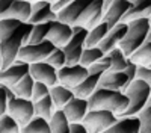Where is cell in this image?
<instances>
[{"label":"cell","mask_w":151,"mask_h":133,"mask_svg":"<svg viewBox=\"0 0 151 133\" xmlns=\"http://www.w3.org/2000/svg\"><path fill=\"white\" fill-rule=\"evenodd\" d=\"M62 111L67 115V119L70 123H82L86 114L89 112V103H88V98L74 97L67 103V106Z\"/></svg>","instance_id":"obj_17"},{"label":"cell","mask_w":151,"mask_h":133,"mask_svg":"<svg viewBox=\"0 0 151 133\" xmlns=\"http://www.w3.org/2000/svg\"><path fill=\"white\" fill-rule=\"evenodd\" d=\"M88 36V29L82 26H73V38L62 48L67 58V65L80 64V58L85 50V41Z\"/></svg>","instance_id":"obj_9"},{"label":"cell","mask_w":151,"mask_h":133,"mask_svg":"<svg viewBox=\"0 0 151 133\" xmlns=\"http://www.w3.org/2000/svg\"><path fill=\"white\" fill-rule=\"evenodd\" d=\"M141 119V130L139 133H151V106H145L137 114Z\"/></svg>","instance_id":"obj_35"},{"label":"cell","mask_w":151,"mask_h":133,"mask_svg":"<svg viewBox=\"0 0 151 133\" xmlns=\"http://www.w3.org/2000/svg\"><path fill=\"white\" fill-rule=\"evenodd\" d=\"M88 103H89V111L103 109V111H110L115 115H119L127 111L130 101H129V97L122 91L97 88L95 92L88 98Z\"/></svg>","instance_id":"obj_3"},{"label":"cell","mask_w":151,"mask_h":133,"mask_svg":"<svg viewBox=\"0 0 151 133\" xmlns=\"http://www.w3.org/2000/svg\"><path fill=\"white\" fill-rule=\"evenodd\" d=\"M70 133H88V130L82 123H71L70 124Z\"/></svg>","instance_id":"obj_42"},{"label":"cell","mask_w":151,"mask_h":133,"mask_svg":"<svg viewBox=\"0 0 151 133\" xmlns=\"http://www.w3.org/2000/svg\"><path fill=\"white\" fill-rule=\"evenodd\" d=\"M71 38H73V26H70L67 23H62L59 20L52 21V29L48 32L47 40L50 42H53L55 47L64 48L70 42Z\"/></svg>","instance_id":"obj_15"},{"label":"cell","mask_w":151,"mask_h":133,"mask_svg":"<svg viewBox=\"0 0 151 133\" xmlns=\"http://www.w3.org/2000/svg\"><path fill=\"white\" fill-rule=\"evenodd\" d=\"M129 24L127 23H118L116 26H113L109 29V32L106 33V36L103 38V41L98 44V47L101 48V52L104 55H107L110 50H113L115 47L119 45V42L122 41L124 35L127 33Z\"/></svg>","instance_id":"obj_18"},{"label":"cell","mask_w":151,"mask_h":133,"mask_svg":"<svg viewBox=\"0 0 151 133\" xmlns=\"http://www.w3.org/2000/svg\"><path fill=\"white\" fill-rule=\"evenodd\" d=\"M50 29H52V21L33 24V29H32V33H30V38H29L27 44H38V42L45 41Z\"/></svg>","instance_id":"obj_31"},{"label":"cell","mask_w":151,"mask_h":133,"mask_svg":"<svg viewBox=\"0 0 151 133\" xmlns=\"http://www.w3.org/2000/svg\"><path fill=\"white\" fill-rule=\"evenodd\" d=\"M33 85H35V79L27 74L24 79H21L17 85L11 86L12 91L15 92L17 97H21V98H27V100H32V92H33Z\"/></svg>","instance_id":"obj_28"},{"label":"cell","mask_w":151,"mask_h":133,"mask_svg":"<svg viewBox=\"0 0 151 133\" xmlns=\"http://www.w3.org/2000/svg\"><path fill=\"white\" fill-rule=\"evenodd\" d=\"M104 56V53L101 52L100 47H91V48H85L83 53H82V58H80V65L83 67H91L92 64L98 62L100 59Z\"/></svg>","instance_id":"obj_32"},{"label":"cell","mask_w":151,"mask_h":133,"mask_svg":"<svg viewBox=\"0 0 151 133\" xmlns=\"http://www.w3.org/2000/svg\"><path fill=\"white\" fill-rule=\"evenodd\" d=\"M109 68H110V58L107 55H104L98 62L92 64L91 67H88L89 74H103V73H106Z\"/></svg>","instance_id":"obj_36"},{"label":"cell","mask_w":151,"mask_h":133,"mask_svg":"<svg viewBox=\"0 0 151 133\" xmlns=\"http://www.w3.org/2000/svg\"><path fill=\"white\" fill-rule=\"evenodd\" d=\"M0 70H2V52H0Z\"/></svg>","instance_id":"obj_47"},{"label":"cell","mask_w":151,"mask_h":133,"mask_svg":"<svg viewBox=\"0 0 151 133\" xmlns=\"http://www.w3.org/2000/svg\"><path fill=\"white\" fill-rule=\"evenodd\" d=\"M50 130L52 133H70V121L67 119V115L64 111H55L53 116L50 118Z\"/></svg>","instance_id":"obj_27"},{"label":"cell","mask_w":151,"mask_h":133,"mask_svg":"<svg viewBox=\"0 0 151 133\" xmlns=\"http://www.w3.org/2000/svg\"><path fill=\"white\" fill-rule=\"evenodd\" d=\"M116 119L118 116L110 111L94 109V111H89L86 114L82 124L86 127L88 133H104L109 127L116 123Z\"/></svg>","instance_id":"obj_6"},{"label":"cell","mask_w":151,"mask_h":133,"mask_svg":"<svg viewBox=\"0 0 151 133\" xmlns=\"http://www.w3.org/2000/svg\"><path fill=\"white\" fill-rule=\"evenodd\" d=\"M48 2H52V3H56V2H58V0H48Z\"/></svg>","instance_id":"obj_48"},{"label":"cell","mask_w":151,"mask_h":133,"mask_svg":"<svg viewBox=\"0 0 151 133\" xmlns=\"http://www.w3.org/2000/svg\"><path fill=\"white\" fill-rule=\"evenodd\" d=\"M74 0H58L56 3H53V11L55 12H58V11H60L62 8H65V6H68L70 3H73Z\"/></svg>","instance_id":"obj_43"},{"label":"cell","mask_w":151,"mask_h":133,"mask_svg":"<svg viewBox=\"0 0 151 133\" xmlns=\"http://www.w3.org/2000/svg\"><path fill=\"white\" fill-rule=\"evenodd\" d=\"M100 77H101V74H89L80 85H77V86L73 89L74 95L79 97V98H89V97L95 92V89L98 88Z\"/></svg>","instance_id":"obj_23"},{"label":"cell","mask_w":151,"mask_h":133,"mask_svg":"<svg viewBox=\"0 0 151 133\" xmlns=\"http://www.w3.org/2000/svg\"><path fill=\"white\" fill-rule=\"evenodd\" d=\"M147 41L151 42V27H150V32H148V36H147Z\"/></svg>","instance_id":"obj_45"},{"label":"cell","mask_w":151,"mask_h":133,"mask_svg":"<svg viewBox=\"0 0 151 133\" xmlns=\"http://www.w3.org/2000/svg\"><path fill=\"white\" fill-rule=\"evenodd\" d=\"M88 76H89V70L86 67L76 64V65H65L58 70V77H59V83L64 86L74 89L77 85H80Z\"/></svg>","instance_id":"obj_11"},{"label":"cell","mask_w":151,"mask_h":133,"mask_svg":"<svg viewBox=\"0 0 151 133\" xmlns=\"http://www.w3.org/2000/svg\"><path fill=\"white\" fill-rule=\"evenodd\" d=\"M50 97H52V100H53V104H55L56 111H62V109L67 106V103L71 98H74L76 95H74L73 89L58 83V85H55V86H50Z\"/></svg>","instance_id":"obj_22"},{"label":"cell","mask_w":151,"mask_h":133,"mask_svg":"<svg viewBox=\"0 0 151 133\" xmlns=\"http://www.w3.org/2000/svg\"><path fill=\"white\" fill-rule=\"evenodd\" d=\"M112 2H113V0H103V9H104V12H106L107 8L112 5Z\"/></svg>","instance_id":"obj_44"},{"label":"cell","mask_w":151,"mask_h":133,"mask_svg":"<svg viewBox=\"0 0 151 133\" xmlns=\"http://www.w3.org/2000/svg\"><path fill=\"white\" fill-rule=\"evenodd\" d=\"M125 95L129 97V107L127 111L116 115L118 118H124V116H134L137 115L142 109L147 106V101L151 95V88L150 85L144 80V79H139L136 77L133 82H130V85L127 88L122 91Z\"/></svg>","instance_id":"obj_4"},{"label":"cell","mask_w":151,"mask_h":133,"mask_svg":"<svg viewBox=\"0 0 151 133\" xmlns=\"http://www.w3.org/2000/svg\"><path fill=\"white\" fill-rule=\"evenodd\" d=\"M0 133H21V127L9 114L0 118Z\"/></svg>","instance_id":"obj_33"},{"label":"cell","mask_w":151,"mask_h":133,"mask_svg":"<svg viewBox=\"0 0 151 133\" xmlns=\"http://www.w3.org/2000/svg\"><path fill=\"white\" fill-rule=\"evenodd\" d=\"M147 106H151V95H150V98H148V101H147Z\"/></svg>","instance_id":"obj_46"},{"label":"cell","mask_w":151,"mask_h":133,"mask_svg":"<svg viewBox=\"0 0 151 133\" xmlns=\"http://www.w3.org/2000/svg\"><path fill=\"white\" fill-rule=\"evenodd\" d=\"M127 24H129L127 33L124 35V38H122V41L119 42L118 47L124 52L125 56L130 58L137 48L147 41L151 24H150L148 18H137V20L129 21Z\"/></svg>","instance_id":"obj_5"},{"label":"cell","mask_w":151,"mask_h":133,"mask_svg":"<svg viewBox=\"0 0 151 133\" xmlns=\"http://www.w3.org/2000/svg\"><path fill=\"white\" fill-rule=\"evenodd\" d=\"M148 21H150V24H151V15H150V18H148Z\"/></svg>","instance_id":"obj_50"},{"label":"cell","mask_w":151,"mask_h":133,"mask_svg":"<svg viewBox=\"0 0 151 133\" xmlns=\"http://www.w3.org/2000/svg\"><path fill=\"white\" fill-rule=\"evenodd\" d=\"M32 14V3L26 0H0V20L14 18L29 23Z\"/></svg>","instance_id":"obj_7"},{"label":"cell","mask_w":151,"mask_h":133,"mask_svg":"<svg viewBox=\"0 0 151 133\" xmlns=\"http://www.w3.org/2000/svg\"><path fill=\"white\" fill-rule=\"evenodd\" d=\"M58 20V12L53 11V3L48 0H36L32 3V14L29 18V23L38 24V23H47Z\"/></svg>","instance_id":"obj_14"},{"label":"cell","mask_w":151,"mask_h":133,"mask_svg":"<svg viewBox=\"0 0 151 133\" xmlns=\"http://www.w3.org/2000/svg\"><path fill=\"white\" fill-rule=\"evenodd\" d=\"M0 88H2V89L5 91V95H6V100H8V103H9V101H12L14 98H17L15 92L12 91V88H11V86H8V85H3V83H0Z\"/></svg>","instance_id":"obj_41"},{"label":"cell","mask_w":151,"mask_h":133,"mask_svg":"<svg viewBox=\"0 0 151 133\" xmlns=\"http://www.w3.org/2000/svg\"><path fill=\"white\" fill-rule=\"evenodd\" d=\"M27 74H30V64H26L17 59L11 67L0 70V83L8 85V86H14Z\"/></svg>","instance_id":"obj_12"},{"label":"cell","mask_w":151,"mask_h":133,"mask_svg":"<svg viewBox=\"0 0 151 133\" xmlns=\"http://www.w3.org/2000/svg\"><path fill=\"white\" fill-rule=\"evenodd\" d=\"M30 76L36 82H42V83L48 85V86H55V85L59 83L58 70L50 64H47L45 60L44 62L30 64Z\"/></svg>","instance_id":"obj_13"},{"label":"cell","mask_w":151,"mask_h":133,"mask_svg":"<svg viewBox=\"0 0 151 133\" xmlns=\"http://www.w3.org/2000/svg\"><path fill=\"white\" fill-rule=\"evenodd\" d=\"M33 29L32 23H23L14 18L0 20V52H2V70L11 67L17 60L24 44L29 42Z\"/></svg>","instance_id":"obj_1"},{"label":"cell","mask_w":151,"mask_h":133,"mask_svg":"<svg viewBox=\"0 0 151 133\" xmlns=\"http://www.w3.org/2000/svg\"><path fill=\"white\" fill-rule=\"evenodd\" d=\"M8 114L14 118L20 127H24L35 116V106L32 100L17 97L8 103Z\"/></svg>","instance_id":"obj_10"},{"label":"cell","mask_w":151,"mask_h":133,"mask_svg":"<svg viewBox=\"0 0 151 133\" xmlns=\"http://www.w3.org/2000/svg\"><path fill=\"white\" fill-rule=\"evenodd\" d=\"M50 95V86L42 82H36L35 80V85H33V92H32V101H38L44 98V97Z\"/></svg>","instance_id":"obj_37"},{"label":"cell","mask_w":151,"mask_h":133,"mask_svg":"<svg viewBox=\"0 0 151 133\" xmlns=\"http://www.w3.org/2000/svg\"><path fill=\"white\" fill-rule=\"evenodd\" d=\"M130 9L122 17L121 23H129L137 18H150L151 15V0H130Z\"/></svg>","instance_id":"obj_20"},{"label":"cell","mask_w":151,"mask_h":133,"mask_svg":"<svg viewBox=\"0 0 151 133\" xmlns=\"http://www.w3.org/2000/svg\"><path fill=\"white\" fill-rule=\"evenodd\" d=\"M33 106H35V116H41V118H44L47 121H50V118L53 116V114L56 111L55 104H53V100H52V97H50V95L44 97V98L38 100V101H35Z\"/></svg>","instance_id":"obj_26"},{"label":"cell","mask_w":151,"mask_h":133,"mask_svg":"<svg viewBox=\"0 0 151 133\" xmlns=\"http://www.w3.org/2000/svg\"><path fill=\"white\" fill-rule=\"evenodd\" d=\"M5 114H8V100H6L5 91L0 88V118H2Z\"/></svg>","instance_id":"obj_40"},{"label":"cell","mask_w":151,"mask_h":133,"mask_svg":"<svg viewBox=\"0 0 151 133\" xmlns=\"http://www.w3.org/2000/svg\"><path fill=\"white\" fill-rule=\"evenodd\" d=\"M103 0H74L58 11V20L70 26H82L88 30L103 21Z\"/></svg>","instance_id":"obj_2"},{"label":"cell","mask_w":151,"mask_h":133,"mask_svg":"<svg viewBox=\"0 0 151 133\" xmlns=\"http://www.w3.org/2000/svg\"><path fill=\"white\" fill-rule=\"evenodd\" d=\"M107 56L110 58V68L109 71H125L129 65V59L124 55V52L121 50L119 47H115L113 50H110L107 53Z\"/></svg>","instance_id":"obj_25"},{"label":"cell","mask_w":151,"mask_h":133,"mask_svg":"<svg viewBox=\"0 0 151 133\" xmlns=\"http://www.w3.org/2000/svg\"><path fill=\"white\" fill-rule=\"evenodd\" d=\"M26 2H30V3H33V2H36V0H26Z\"/></svg>","instance_id":"obj_49"},{"label":"cell","mask_w":151,"mask_h":133,"mask_svg":"<svg viewBox=\"0 0 151 133\" xmlns=\"http://www.w3.org/2000/svg\"><path fill=\"white\" fill-rule=\"evenodd\" d=\"M137 68H139V65H137V64H134L132 59H129V65H127V70H125L124 73L129 76V80H130V82H133V80L137 77Z\"/></svg>","instance_id":"obj_39"},{"label":"cell","mask_w":151,"mask_h":133,"mask_svg":"<svg viewBox=\"0 0 151 133\" xmlns=\"http://www.w3.org/2000/svg\"><path fill=\"white\" fill-rule=\"evenodd\" d=\"M130 59L139 67H148L151 65V42L145 41L137 50L130 56Z\"/></svg>","instance_id":"obj_30"},{"label":"cell","mask_w":151,"mask_h":133,"mask_svg":"<svg viewBox=\"0 0 151 133\" xmlns=\"http://www.w3.org/2000/svg\"><path fill=\"white\" fill-rule=\"evenodd\" d=\"M109 24L103 20L100 24L91 30H88V36H86V41H85V48H91V47H98V44L103 41V38L106 36V33L109 32Z\"/></svg>","instance_id":"obj_24"},{"label":"cell","mask_w":151,"mask_h":133,"mask_svg":"<svg viewBox=\"0 0 151 133\" xmlns=\"http://www.w3.org/2000/svg\"><path fill=\"white\" fill-rule=\"evenodd\" d=\"M137 77L139 79H144L151 88V65L148 67H139L137 68Z\"/></svg>","instance_id":"obj_38"},{"label":"cell","mask_w":151,"mask_h":133,"mask_svg":"<svg viewBox=\"0 0 151 133\" xmlns=\"http://www.w3.org/2000/svg\"><path fill=\"white\" fill-rule=\"evenodd\" d=\"M141 130V119L137 115L134 116H124L118 118L116 123L109 127L104 133H139Z\"/></svg>","instance_id":"obj_21"},{"label":"cell","mask_w":151,"mask_h":133,"mask_svg":"<svg viewBox=\"0 0 151 133\" xmlns=\"http://www.w3.org/2000/svg\"><path fill=\"white\" fill-rule=\"evenodd\" d=\"M130 6H132L130 0H113L112 5L104 12L103 20L109 24V27L116 26L118 23L122 21V17L127 14V11L130 9Z\"/></svg>","instance_id":"obj_19"},{"label":"cell","mask_w":151,"mask_h":133,"mask_svg":"<svg viewBox=\"0 0 151 133\" xmlns=\"http://www.w3.org/2000/svg\"><path fill=\"white\" fill-rule=\"evenodd\" d=\"M21 133H52L50 123L41 116H33L29 123L21 127Z\"/></svg>","instance_id":"obj_29"},{"label":"cell","mask_w":151,"mask_h":133,"mask_svg":"<svg viewBox=\"0 0 151 133\" xmlns=\"http://www.w3.org/2000/svg\"><path fill=\"white\" fill-rule=\"evenodd\" d=\"M130 85L129 76L124 71H106L101 74L98 82V88L113 89V91H124Z\"/></svg>","instance_id":"obj_16"},{"label":"cell","mask_w":151,"mask_h":133,"mask_svg":"<svg viewBox=\"0 0 151 133\" xmlns=\"http://www.w3.org/2000/svg\"><path fill=\"white\" fill-rule=\"evenodd\" d=\"M45 62L50 64L52 67H55L56 70L65 67V65H67V58H65L64 50H62V48H59V47H56L55 50H53V53L45 59Z\"/></svg>","instance_id":"obj_34"},{"label":"cell","mask_w":151,"mask_h":133,"mask_svg":"<svg viewBox=\"0 0 151 133\" xmlns=\"http://www.w3.org/2000/svg\"><path fill=\"white\" fill-rule=\"evenodd\" d=\"M55 44L48 40L38 42V44H24L18 53V60H23L26 64H35V62H44V60L53 53Z\"/></svg>","instance_id":"obj_8"}]
</instances>
